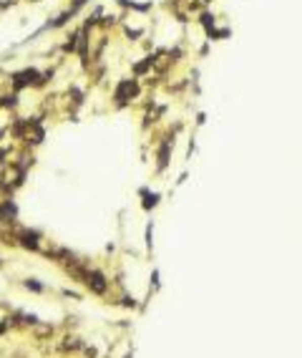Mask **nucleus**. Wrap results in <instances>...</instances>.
Here are the masks:
<instances>
[{
    "label": "nucleus",
    "instance_id": "1",
    "mask_svg": "<svg viewBox=\"0 0 302 358\" xmlns=\"http://www.w3.org/2000/svg\"><path fill=\"white\" fill-rule=\"evenodd\" d=\"M83 278H86V285L91 287V292H96V295H103L106 292L108 283H106V278H103L101 270H88Z\"/></svg>",
    "mask_w": 302,
    "mask_h": 358
},
{
    "label": "nucleus",
    "instance_id": "2",
    "mask_svg": "<svg viewBox=\"0 0 302 358\" xmlns=\"http://www.w3.org/2000/svg\"><path fill=\"white\" fill-rule=\"evenodd\" d=\"M136 93H139V86H136V81L131 78V81H121L114 96H116V101H119V104H124V101H129V99H134Z\"/></svg>",
    "mask_w": 302,
    "mask_h": 358
},
{
    "label": "nucleus",
    "instance_id": "3",
    "mask_svg": "<svg viewBox=\"0 0 302 358\" xmlns=\"http://www.w3.org/2000/svg\"><path fill=\"white\" fill-rule=\"evenodd\" d=\"M28 83H38V71L28 69V71H23V73H15V88H23Z\"/></svg>",
    "mask_w": 302,
    "mask_h": 358
},
{
    "label": "nucleus",
    "instance_id": "4",
    "mask_svg": "<svg viewBox=\"0 0 302 358\" xmlns=\"http://www.w3.org/2000/svg\"><path fill=\"white\" fill-rule=\"evenodd\" d=\"M20 245L23 247H28V250H38V232H23L20 235Z\"/></svg>",
    "mask_w": 302,
    "mask_h": 358
},
{
    "label": "nucleus",
    "instance_id": "5",
    "mask_svg": "<svg viewBox=\"0 0 302 358\" xmlns=\"http://www.w3.org/2000/svg\"><path fill=\"white\" fill-rule=\"evenodd\" d=\"M141 194H146V200H144V210H151V207H156V202H159V194H149L146 189H144Z\"/></svg>",
    "mask_w": 302,
    "mask_h": 358
},
{
    "label": "nucleus",
    "instance_id": "6",
    "mask_svg": "<svg viewBox=\"0 0 302 358\" xmlns=\"http://www.w3.org/2000/svg\"><path fill=\"white\" fill-rule=\"evenodd\" d=\"M166 159H169V142L164 144V146H161V151H159V167H161V169L166 167Z\"/></svg>",
    "mask_w": 302,
    "mask_h": 358
},
{
    "label": "nucleus",
    "instance_id": "7",
    "mask_svg": "<svg viewBox=\"0 0 302 358\" xmlns=\"http://www.w3.org/2000/svg\"><path fill=\"white\" fill-rule=\"evenodd\" d=\"M202 23H204V28H207V30H212V28H214V18H212V15H202Z\"/></svg>",
    "mask_w": 302,
    "mask_h": 358
},
{
    "label": "nucleus",
    "instance_id": "8",
    "mask_svg": "<svg viewBox=\"0 0 302 358\" xmlns=\"http://www.w3.org/2000/svg\"><path fill=\"white\" fill-rule=\"evenodd\" d=\"M25 287H28V290H35V292H41V290H43V285H41V283H33V280H28V283H25Z\"/></svg>",
    "mask_w": 302,
    "mask_h": 358
}]
</instances>
